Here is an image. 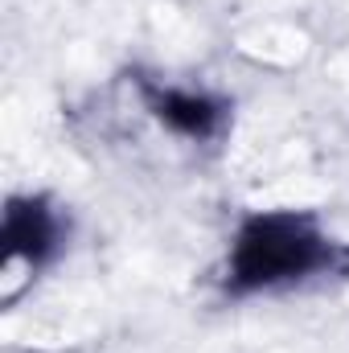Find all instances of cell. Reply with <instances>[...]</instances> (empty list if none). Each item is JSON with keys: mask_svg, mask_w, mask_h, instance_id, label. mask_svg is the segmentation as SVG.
Segmentation results:
<instances>
[{"mask_svg": "<svg viewBox=\"0 0 349 353\" xmlns=\"http://www.w3.org/2000/svg\"><path fill=\"white\" fill-rule=\"evenodd\" d=\"M333 255H337V247L321 234L312 214H296V210L251 214L239 226L235 247H230L226 292L247 296V292L308 279V275L333 267Z\"/></svg>", "mask_w": 349, "mask_h": 353, "instance_id": "1", "label": "cell"}, {"mask_svg": "<svg viewBox=\"0 0 349 353\" xmlns=\"http://www.w3.org/2000/svg\"><path fill=\"white\" fill-rule=\"evenodd\" d=\"M58 251V218L41 197H12L4 210V255L29 267L46 263Z\"/></svg>", "mask_w": 349, "mask_h": 353, "instance_id": "2", "label": "cell"}, {"mask_svg": "<svg viewBox=\"0 0 349 353\" xmlns=\"http://www.w3.org/2000/svg\"><path fill=\"white\" fill-rule=\"evenodd\" d=\"M144 99H148V111L173 128L177 136H189V140H206L218 132L226 107L210 94H197V90H177V87H148L144 83Z\"/></svg>", "mask_w": 349, "mask_h": 353, "instance_id": "3", "label": "cell"}]
</instances>
